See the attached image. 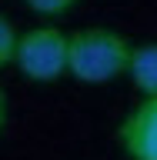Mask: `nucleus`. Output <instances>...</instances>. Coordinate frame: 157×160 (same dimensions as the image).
Here are the masks:
<instances>
[{"mask_svg":"<svg viewBox=\"0 0 157 160\" xmlns=\"http://www.w3.org/2000/svg\"><path fill=\"white\" fill-rule=\"evenodd\" d=\"M127 77H130V83H134L144 97H157V40L154 43H137V47H130Z\"/></svg>","mask_w":157,"mask_h":160,"instance_id":"obj_4","label":"nucleus"},{"mask_svg":"<svg viewBox=\"0 0 157 160\" xmlns=\"http://www.w3.org/2000/svg\"><path fill=\"white\" fill-rule=\"evenodd\" d=\"M67 37L60 27H34L27 33H17L13 63L34 83H54L67 77Z\"/></svg>","mask_w":157,"mask_h":160,"instance_id":"obj_2","label":"nucleus"},{"mask_svg":"<svg viewBox=\"0 0 157 160\" xmlns=\"http://www.w3.org/2000/svg\"><path fill=\"white\" fill-rule=\"evenodd\" d=\"M3 123H7V103H3V93H0V130H3Z\"/></svg>","mask_w":157,"mask_h":160,"instance_id":"obj_7","label":"nucleus"},{"mask_svg":"<svg viewBox=\"0 0 157 160\" xmlns=\"http://www.w3.org/2000/svg\"><path fill=\"white\" fill-rule=\"evenodd\" d=\"M130 43L124 33L107 27H87L67 37V73L80 83H110L127 73Z\"/></svg>","mask_w":157,"mask_h":160,"instance_id":"obj_1","label":"nucleus"},{"mask_svg":"<svg viewBox=\"0 0 157 160\" xmlns=\"http://www.w3.org/2000/svg\"><path fill=\"white\" fill-rule=\"evenodd\" d=\"M13 47H17V30L3 13H0V67L13 63Z\"/></svg>","mask_w":157,"mask_h":160,"instance_id":"obj_6","label":"nucleus"},{"mask_svg":"<svg viewBox=\"0 0 157 160\" xmlns=\"http://www.w3.org/2000/svg\"><path fill=\"white\" fill-rule=\"evenodd\" d=\"M117 143L130 160H157V97H144L120 120Z\"/></svg>","mask_w":157,"mask_h":160,"instance_id":"obj_3","label":"nucleus"},{"mask_svg":"<svg viewBox=\"0 0 157 160\" xmlns=\"http://www.w3.org/2000/svg\"><path fill=\"white\" fill-rule=\"evenodd\" d=\"M27 10L40 13V17H64L67 10H74L80 0H24Z\"/></svg>","mask_w":157,"mask_h":160,"instance_id":"obj_5","label":"nucleus"}]
</instances>
